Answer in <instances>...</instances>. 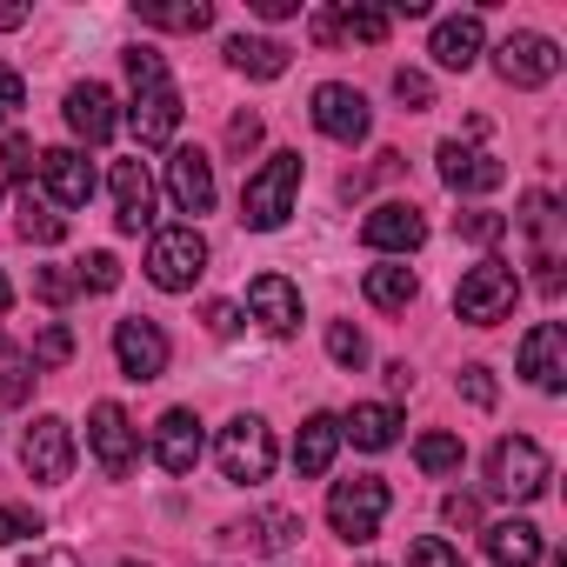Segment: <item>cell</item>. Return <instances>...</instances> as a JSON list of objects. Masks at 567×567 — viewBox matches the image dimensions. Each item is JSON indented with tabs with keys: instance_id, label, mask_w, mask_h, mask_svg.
Wrapping results in <instances>:
<instances>
[{
	"instance_id": "1",
	"label": "cell",
	"mask_w": 567,
	"mask_h": 567,
	"mask_svg": "<svg viewBox=\"0 0 567 567\" xmlns=\"http://www.w3.org/2000/svg\"><path fill=\"white\" fill-rule=\"evenodd\" d=\"M127 81H134V107H127V127L141 134V147H167L181 134V87L167 81V61L154 48H127Z\"/></svg>"
},
{
	"instance_id": "2",
	"label": "cell",
	"mask_w": 567,
	"mask_h": 567,
	"mask_svg": "<svg viewBox=\"0 0 567 567\" xmlns=\"http://www.w3.org/2000/svg\"><path fill=\"white\" fill-rule=\"evenodd\" d=\"M295 194H301V154L280 147V154H267V161H260V174H247V187H240V220H247L254 234L288 227Z\"/></svg>"
},
{
	"instance_id": "3",
	"label": "cell",
	"mask_w": 567,
	"mask_h": 567,
	"mask_svg": "<svg viewBox=\"0 0 567 567\" xmlns=\"http://www.w3.org/2000/svg\"><path fill=\"white\" fill-rule=\"evenodd\" d=\"M514 301H520V274H514L507 260H481V267H467V274H461V288H454V315H461L467 328H494V321H507Z\"/></svg>"
},
{
	"instance_id": "4",
	"label": "cell",
	"mask_w": 567,
	"mask_h": 567,
	"mask_svg": "<svg viewBox=\"0 0 567 567\" xmlns=\"http://www.w3.org/2000/svg\"><path fill=\"white\" fill-rule=\"evenodd\" d=\"M200 274H207V240H200L194 220L187 227H161L147 240V280H154L161 295H187Z\"/></svg>"
},
{
	"instance_id": "5",
	"label": "cell",
	"mask_w": 567,
	"mask_h": 567,
	"mask_svg": "<svg viewBox=\"0 0 567 567\" xmlns=\"http://www.w3.org/2000/svg\"><path fill=\"white\" fill-rule=\"evenodd\" d=\"M214 454H220V474H227L234 487H254V481L274 474V427H267L260 414H234V421L220 427Z\"/></svg>"
},
{
	"instance_id": "6",
	"label": "cell",
	"mask_w": 567,
	"mask_h": 567,
	"mask_svg": "<svg viewBox=\"0 0 567 567\" xmlns=\"http://www.w3.org/2000/svg\"><path fill=\"white\" fill-rule=\"evenodd\" d=\"M328 520H334V534L341 540H374L381 534V520H388V481H374V474H354V481H334V494H328Z\"/></svg>"
},
{
	"instance_id": "7",
	"label": "cell",
	"mask_w": 567,
	"mask_h": 567,
	"mask_svg": "<svg viewBox=\"0 0 567 567\" xmlns=\"http://www.w3.org/2000/svg\"><path fill=\"white\" fill-rule=\"evenodd\" d=\"M547 481H554V467H547V454H540L527 434L494 441V454H487V487H494V494H507V501H534V494H547Z\"/></svg>"
},
{
	"instance_id": "8",
	"label": "cell",
	"mask_w": 567,
	"mask_h": 567,
	"mask_svg": "<svg viewBox=\"0 0 567 567\" xmlns=\"http://www.w3.org/2000/svg\"><path fill=\"white\" fill-rule=\"evenodd\" d=\"M87 447H94V461H101L107 481H127V474L141 467V427L127 421L121 401H101V408L87 414Z\"/></svg>"
},
{
	"instance_id": "9",
	"label": "cell",
	"mask_w": 567,
	"mask_h": 567,
	"mask_svg": "<svg viewBox=\"0 0 567 567\" xmlns=\"http://www.w3.org/2000/svg\"><path fill=\"white\" fill-rule=\"evenodd\" d=\"M21 467H28V481L61 487V481L74 474V427H68L61 414H41V421L21 434Z\"/></svg>"
},
{
	"instance_id": "10",
	"label": "cell",
	"mask_w": 567,
	"mask_h": 567,
	"mask_svg": "<svg viewBox=\"0 0 567 567\" xmlns=\"http://www.w3.org/2000/svg\"><path fill=\"white\" fill-rule=\"evenodd\" d=\"M494 74H501L507 87H547V81L560 74V48H554L547 34H507V41L494 48Z\"/></svg>"
},
{
	"instance_id": "11",
	"label": "cell",
	"mask_w": 567,
	"mask_h": 567,
	"mask_svg": "<svg viewBox=\"0 0 567 567\" xmlns=\"http://www.w3.org/2000/svg\"><path fill=\"white\" fill-rule=\"evenodd\" d=\"M315 127H321L328 141H341V147L368 141V127H374V114H368V94H361V87H348V81H328V87H315Z\"/></svg>"
},
{
	"instance_id": "12",
	"label": "cell",
	"mask_w": 567,
	"mask_h": 567,
	"mask_svg": "<svg viewBox=\"0 0 567 567\" xmlns=\"http://www.w3.org/2000/svg\"><path fill=\"white\" fill-rule=\"evenodd\" d=\"M167 354L174 348H167V334L154 321H141V315L134 321H114V361H121L127 381H161L167 374Z\"/></svg>"
},
{
	"instance_id": "13",
	"label": "cell",
	"mask_w": 567,
	"mask_h": 567,
	"mask_svg": "<svg viewBox=\"0 0 567 567\" xmlns=\"http://www.w3.org/2000/svg\"><path fill=\"white\" fill-rule=\"evenodd\" d=\"M41 187H48L54 207H87L94 187H101V174H94V161L81 147H48L41 154Z\"/></svg>"
},
{
	"instance_id": "14",
	"label": "cell",
	"mask_w": 567,
	"mask_h": 567,
	"mask_svg": "<svg viewBox=\"0 0 567 567\" xmlns=\"http://www.w3.org/2000/svg\"><path fill=\"white\" fill-rule=\"evenodd\" d=\"M361 240H368L374 254H414V247L427 240V220H421L414 200H381V207L361 220Z\"/></svg>"
},
{
	"instance_id": "15",
	"label": "cell",
	"mask_w": 567,
	"mask_h": 567,
	"mask_svg": "<svg viewBox=\"0 0 567 567\" xmlns=\"http://www.w3.org/2000/svg\"><path fill=\"white\" fill-rule=\"evenodd\" d=\"M200 454H207V434H200L194 408H167V414L154 421V461H161L167 474H194Z\"/></svg>"
},
{
	"instance_id": "16",
	"label": "cell",
	"mask_w": 567,
	"mask_h": 567,
	"mask_svg": "<svg viewBox=\"0 0 567 567\" xmlns=\"http://www.w3.org/2000/svg\"><path fill=\"white\" fill-rule=\"evenodd\" d=\"M247 308H254V321H260L274 341H288V334L301 328V288H295L288 274H254Z\"/></svg>"
},
{
	"instance_id": "17",
	"label": "cell",
	"mask_w": 567,
	"mask_h": 567,
	"mask_svg": "<svg viewBox=\"0 0 567 567\" xmlns=\"http://www.w3.org/2000/svg\"><path fill=\"white\" fill-rule=\"evenodd\" d=\"M520 374H527L540 394H560V388H567V334H560L554 321L527 328V341H520Z\"/></svg>"
},
{
	"instance_id": "18",
	"label": "cell",
	"mask_w": 567,
	"mask_h": 567,
	"mask_svg": "<svg viewBox=\"0 0 567 567\" xmlns=\"http://www.w3.org/2000/svg\"><path fill=\"white\" fill-rule=\"evenodd\" d=\"M441 181L454 194H494L507 181V167L487 154V147H461V141H441Z\"/></svg>"
},
{
	"instance_id": "19",
	"label": "cell",
	"mask_w": 567,
	"mask_h": 567,
	"mask_svg": "<svg viewBox=\"0 0 567 567\" xmlns=\"http://www.w3.org/2000/svg\"><path fill=\"white\" fill-rule=\"evenodd\" d=\"M481 48H487L481 14H454V21H441V28H434V41H427L434 68H447V74H467V68L481 61Z\"/></svg>"
},
{
	"instance_id": "20",
	"label": "cell",
	"mask_w": 567,
	"mask_h": 567,
	"mask_svg": "<svg viewBox=\"0 0 567 567\" xmlns=\"http://www.w3.org/2000/svg\"><path fill=\"white\" fill-rule=\"evenodd\" d=\"M167 194H174L181 214H207V207H214V161H207L200 147H181V154L167 161Z\"/></svg>"
},
{
	"instance_id": "21",
	"label": "cell",
	"mask_w": 567,
	"mask_h": 567,
	"mask_svg": "<svg viewBox=\"0 0 567 567\" xmlns=\"http://www.w3.org/2000/svg\"><path fill=\"white\" fill-rule=\"evenodd\" d=\"M114 220H121V234L154 227V181L141 161H114Z\"/></svg>"
},
{
	"instance_id": "22",
	"label": "cell",
	"mask_w": 567,
	"mask_h": 567,
	"mask_svg": "<svg viewBox=\"0 0 567 567\" xmlns=\"http://www.w3.org/2000/svg\"><path fill=\"white\" fill-rule=\"evenodd\" d=\"M68 127L81 134V141H114V127H121V114H114V94L101 87V81H81V87H68Z\"/></svg>"
},
{
	"instance_id": "23",
	"label": "cell",
	"mask_w": 567,
	"mask_h": 567,
	"mask_svg": "<svg viewBox=\"0 0 567 567\" xmlns=\"http://www.w3.org/2000/svg\"><path fill=\"white\" fill-rule=\"evenodd\" d=\"M341 441H354V447H368V454H388V447L401 441V408H388V401H361V408L341 421Z\"/></svg>"
},
{
	"instance_id": "24",
	"label": "cell",
	"mask_w": 567,
	"mask_h": 567,
	"mask_svg": "<svg viewBox=\"0 0 567 567\" xmlns=\"http://www.w3.org/2000/svg\"><path fill=\"white\" fill-rule=\"evenodd\" d=\"M341 454V414H308L301 434H295V467L301 474H328Z\"/></svg>"
},
{
	"instance_id": "25",
	"label": "cell",
	"mask_w": 567,
	"mask_h": 567,
	"mask_svg": "<svg viewBox=\"0 0 567 567\" xmlns=\"http://www.w3.org/2000/svg\"><path fill=\"white\" fill-rule=\"evenodd\" d=\"M481 534H487V560L494 567H534L540 560V527L534 520H494Z\"/></svg>"
},
{
	"instance_id": "26",
	"label": "cell",
	"mask_w": 567,
	"mask_h": 567,
	"mask_svg": "<svg viewBox=\"0 0 567 567\" xmlns=\"http://www.w3.org/2000/svg\"><path fill=\"white\" fill-rule=\"evenodd\" d=\"M141 28H161V34H200L214 28V8L207 0H134Z\"/></svg>"
},
{
	"instance_id": "27",
	"label": "cell",
	"mask_w": 567,
	"mask_h": 567,
	"mask_svg": "<svg viewBox=\"0 0 567 567\" xmlns=\"http://www.w3.org/2000/svg\"><path fill=\"white\" fill-rule=\"evenodd\" d=\"M14 214H21V220H14L21 240H34V247H61V240H68V214H61L41 187H21V207H14Z\"/></svg>"
},
{
	"instance_id": "28",
	"label": "cell",
	"mask_w": 567,
	"mask_h": 567,
	"mask_svg": "<svg viewBox=\"0 0 567 567\" xmlns=\"http://www.w3.org/2000/svg\"><path fill=\"white\" fill-rule=\"evenodd\" d=\"M227 68L247 74V81H280V74H288V48H280V41H254V34H234L227 41Z\"/></svg>"
},
{
	"instance_id": "29",
	"label": "cell",
	"mask_w": 567,
	"mask_h": 567,
	"mask_svg": "<svg viewBox=\"0 0 567 567\" xmlns=\"http://www.w3.org/2000/svg\"><path fill=\"white\" fill-rule=\"evenodd\" d=\"M361 288H368V301H374L381 315H401V308L421 295V280H414V267H408V260H381V267H368Z\"/></svg>"
},
{
	"instance_id": "30",
	"label": "cell",
	"mask_w": 567,
	"mask_h": 567,
	"mask_svg": "<svg viewBox=\"0 0 567 567\" xmlns=\"http://www.w3.org/2000/svg\"><path fill=\"white\" fill-rule=\"evenodd\" d=\"M234 540H254V547H267V554H280V547H295L301 540V514H288V507H267L254 527H227Z\"/></svg>"
},
{
	"instance_id": "31",
	"label": "cell",
	"mask_w": 567,
	"mask_h": 567,
	"mask_svg": "<svg viewBox=\"0 0 567 567\" xmlns=\"http://www.w3.org/2000/svg\"><path fill=\"white\" fill-rule=\"evenodd\" d=\"M388 28H394L388 8H354V0H348V8L334 14V41H368L374 48V41H388Z\"/></svg>"
},
{
	"instance_id": "32",
	"label": "cell",
	"mask_w": 567,
	"mask_h": 567,
	"mask_svg": "<svg viewBox=\"0 0 567 567\" xmlns=\"http://www.w3.org/2000/svg\"><path fill=\"white\" fill-rule=\"evenodd\" d=\"M414 461H421V474H461L467 447H461L454 434H421V441H414Z\"/></svg>"
},
{
	"instance_id": "33",
	"label": "cell",
	"mask_w": 567,
	"mask_h": 567,
	"mask_svg": "<svg viewBox=\"0 0 567 567\" xmlns=\"http://www.w3.org/2000/svg\"><path fill=\"white\" fill-rule=\"evenodd\" d=\"M454 234L474 240V247H494V240L507 234V214H494V207H467V214H454Z\"/></svg>"
},
{
	"instance_id": "34",
	"label": "cell",
	"mask_w": 567,
	"mask_h": 567,
	"mask_svg": "<svg viewBox=\"0 0 567 567\" xmlns=\"http://www.w3.org/2000/svg\"><path fill=\"white\" fill-rule=\"evenodd\" d=\"M34 295H41L48 308H68V301L81 295V274H74V267H41V274H34Z\"/></svg>"
},
{
	"instance_id": "35",
	"label": "cell",
	"mask_w": 567,
	"mask_h": 567,
	"mask_svg": "<svg viewBox=\"0 0 567 567\" xmlns=\"http://www.w3.org/2000/svg\"><path fill=\"white\" fill-rule=\"evenodd\" d=\"M68 361H74V334H68L61 321L41 328V334H34V368H68Z\"/></svg>"
},
{
	"instance_id": "36",
	"label": "cell",
	"mask_w": 567,
	"mask_h": 567,
	"mask_svg": "<svg viewBox=\"0 0 567 567\" xmlns=\"http://www.w3.org/2000/svg\"><path fill=\"white\" fill-rule=\"evenodd\" d=\"M74 274H81V288H94V295H114L121 288V260L114 254H87Z\"/></svg>"
},
{
	"instance_id": "37",
	"label": "cell",
	"mask_w": 567,
	"mask_h": 567,
	"mask_svg": "<svg viewBox=\"0 0 567 567\" xmlns=\"http://www.w3.org/2000/svg\"><path fill=\"white\" fill-rule=\"evenodd\" d=\"M328 354H334L341 368H361V361H368V341H361V328H354V321H334V328H328Z\"/></svg>"
},
{
	"instance_id": "38",
	"label": "cell",
	"mask_w": 567,
	"mask_h": 567,
	"mask_svg": "<svg viewBox=\"0 0 567 567\" xmlns=\"http://www.w3.org/2000/svg\"><path fill=\"white\" fill-rule=\"evenodd\" d=\"M34 161H41V154H34V141H28V134H8V141H0V174H8V181H28V174H34Z\"/></svg>"
},
{
	"instance_id": "39",
	"label": "cell",
	"mask_w": 567,
	"mask_h": 567,
	"mask_svg": "<svg viewBox=\"0 0 567 567\" xmlns=\"http://www.w3.org/2000/svg\"><path fill=\"white\" fill-rule=\"evenodd\" d=\"M408 567H467V560H461V547H447V540L421 534V540L408 547Z\"/></svg>"
},
{
	"instance_id": "40",
	"label": "cell",
	"mask_w": 567,
	"mask_h": 567,
	"mask_svg": "<svg viewBox=\"0 0 567 567\" xmlns=\"http://www.w3.org/2000/svg\"><path fill=\"white\" fill-rule=\"evenodd\" d=\"M200 321H207V334H214V341H234V334H240V308H234V301H207V308H200Z\"/></svg>"
},
{
	"instance_id": "41",
	"label": "cell",
	"mask_w": 567,
	"mask_h": 567,
	"mask_svg": "<svg viewBox=\"0 0 567 567\" xmlns=\"http://www.w3.org/2000/svg\"><path fill=\"white\" fill-rule=\"evenodd\" d=\"M28 534H41V514H28V507H0V547H14V540H28Z\"/></svg>"
},
{
	"instance_id": "42",
	"label": "cell",
	"mask_w": 567,
	"mask_h": 567,
	"mask_svg": "<svg viewBox=\"0 0 567 567\" xmlns=\"http://www.w3.org/2000/svg\"><path fill=\"white\" fill-rule=\"evenodd\" d=\"M28 394V361L8 348V354H0V401H21Z\"/></svg>"
},
{
	"instance_id": "43",
	"label": "cell",
	"mask_w": 567,
	"mask_h": 567,
	"mask_svg": "<svg viewBox=\"0 0 567 567\" xmlns=\"http://www.w3.org/2000/svg\"><path fill=\"white\" fill-rule=\"evenodd\" d=\"M461 394H467L474 408H494V401H501V388H494L487 368H461Z\"/></svg>"
},
{
	"instance_id": "44",
	"label": "cell",
	"mask_w": 567,
	"mask_h": 567,
	"mask_svg": "<svg viewBox=\"0 0 567 567\" xmlns=\"http://www.w3.org/2000/svg\"><path fill=\"white\" fill-rule=\"evenodd\" d=\"M21 107H28V81L14 68H0V121H14Z\"/></svg>"
},
{
	"instance_id": "45",
	"label": "cell",
	"mask_w": 567,
	"mask_h": 567,
	"mask_svg": "<svg viewBox=\"0 0 567 567\" xmlns=\"http://www.w3.org/2000/svg\"><path fill=\"white\" fill-rule=\"evenodd\" d=\"M394 94H401L408 107H434V87H427V74H414V68L394 74Z\"/></svg>"
},
{
	"instance_id": "46",
	"label": "cell",
	"mask_w": 567,
	"mask_h": 567,
	"mask_svg": "<svg viewBox=\"0 0 567 567\" xmlns=\"http://www.w3.org/2000/svg\"><path fill=\"white\" fill-rule=\"evenodd\" d=\"M227 147H234V154H254V147H260V114H234V121H227Z\"/></svg>"
},
{
	"instance_id": "47",
	"label": "cell",
	"mask_w": 567,
	"mask_h": 567,
	"mask_svg": "<svg viewBox=\"0 0 567 567\" xmlns=\"http://www.w3.org/2000/svg\"><path fill=\"white\" fill-rule=\"evenodd\" d=\"M441 514H447L454 527H481V501H474V494H447V507H441Z\"/></svg>"
},
{
	"instance_id": "48",
	"label": "cell",
	"mask_w": 567,
	"mask_h": 567,
	"mask_svg": "<svg viewBox=\"0 0 567 567\" xmlns=\"http://www.w3.org/2000/svg\"><path fill=\"white\" fill-rule=\"evenodd\" d=\"M254 14L260 21H288V14H301V0H254Z\"/></svg>"
},
{
	"instance_id": "49",
	"label": "cell",
	"mask_w": 567,
	"mask_h": 567,
	"mask_svg": "<svg viewBox=\"0 0 567 567\" xmlns=\"http://www.w3.org/2000/svg\"><path fill=\"white\" fill-rule=\"evenodd\" d=\"M28 567H81V560H74V554H68V547H54V554H34V560H28Z\"/></svg>"
},
{
	"instance_id": "50",
	"label": "cell",
	"mask_w": 567,
	"mask_h": 567,
	"mask_svg": "<svg viewBox=\"0 0 567 567\" xmlns=\"http://www.w3.org/2000/svg\"><path fill=\"white\" fill-rule=\"evenodd\" d=\"M388 388H394V394H408V388H414V374H408V361H394V368H388Z\"/></svg>"
},
{
	"instance_id": "51",
	"label": "cell",
	"mask_w": 567,
	"mask_h": 567,
	"mask_svg": "<svg viewBox=\"0 0 567 567\" xmlns=\"http://www.w3.org/2000/svg\"><path fill=\"white\" fill-rule=\"evenodd\" d=\"M28 21V8H0V28H21Z\"/></svg>"
},
{
	"instance_id": "52",
	"label": "cell",
	"mask_w": 567,
	"mask_h": 567,
	"mask_svg": "<svg viewBox=\"0 0 567 567\" xmlns=\"http://www.w3.org/2000/svg\"><path fill=\"white\" fill-rule=\"evenodd\" d=\"M8 301H14V288H8V274H0V315H8Z\"/></svg>"
},
{
	"instance_id": "53",
	"label": "cell",
	"mask_w": 567,
	"mask_h": 567,
	"mask_svg": "<svg viewBox=\"0 0 567 567\" xmlns=\"http://www.w3.org/2000/svg\"><path fill=\"white\" fill-rule=\"evenodd\" d=\"M121 567H141V560H121Z\"/></svg>"
}]
</instances>
